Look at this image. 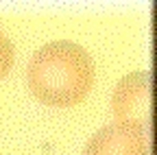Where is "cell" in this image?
<instances>
[{
	"instance_id": "obj_1",
	"label": "cell",
	"mask_w": 157,
	"mask_h": 155,
	"mask_svg": "<svg viewBox=\"0 0 157 155\" xmlns=\"http://www.w3.org/2000/svg\"><path fill=\"white\" fill-rule=\"evenodd\" d=\"M26 83L39 103L50 107H74L92 92V55L68 40L48 42L31 57Z\"/></svg>"
},
{
	"instance_id": "obj_3",
	"label": "cell",
	"mask_w": 157,
	"mask_h": 155,
	"mask_svg": "<svg viewBox=\"0 0 157 155\" xmlns=\"http://www.w3.org/2000/svg\"><path fill=\"white\" fill-rule=\"evenodd\" d=\"M83 155H151V129L137 122H113L87 140Z\"/></svg>"
},
{
	"instance_id": "obj_2",
	"label": "cell",
	"mask_w": 157,
	"mask_h": 155,
	"mask_svg": "<svg viewBox=\"0 0 157 155\" xmlns=\"http://www.w3.org/2000/svg\"><path fill=\"white\" fill-rule=\"evenodd\" d=\"M116 122H137L153 131L155 125V79L151 72H131L116 83L111 96Z\"/></svg>"
},
{
	"instance_id": "obj_4",
	"label": "cell",
	"mask_w": 157,
	"mask_h": 155,
	"mask_svg": "<svg viewBox=\"0 0 157 155\" xmlns=\"http://www.w3.org/2000/svg\"><path fill=\"white\" fill-rule=\"evenodd\" d=\"M13 66V44L9 42V37L0 31V79L11 70Z\"/></svg>"
}]
</instances>
